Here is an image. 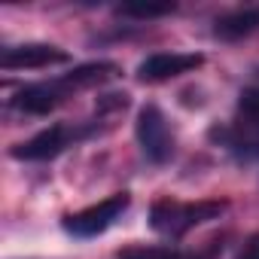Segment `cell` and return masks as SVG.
<instances>
[{"label":"cell","instance_id":"6da1fadb","mask_svg":"<svg viewBox=\"0 0 259 259\" xmlns=\"http://www.w3.org/2000/svg\"><path fill=\"white\" fill-rule=\"evenodd\" d=\"M223 210L220 201H195V204H183V201H171V198H162L150 207V226L159 232V235H168V238H180L186 235L189 229L207 223V220H217Z\"/></svg>","mask_w":259,"mask_h":259},{"label":"cell","instance_id":"7a4b0ae2","mask_svg":"<svg viewBox=\"0 0 259 259\" xmlns=\"http://www.w3.org/2000/svg\"><path fill=\"white\" fill-rule=\"evenodd\" d=\"M128 201H132V195H128V192H116V195H110V198L92 204V207H82V210H76V213H67L61 226H64V232H70L73 238H95V235L107 232V229L125 213Z\"/></svg>","mask_w":259,"mask_h":259},{"label":"cell","instance_id":"3957f363","mask_svg":"<svg viewBox=\"0 0 259 259\" xmlns=\"http://www.w3.org/2000/svg\"><path fill=\"white\" fill-rule=\"evenodd\" d=\"M135 132H138V144H141L144 156L153 165H165L174 156V135H171V128H168L165 113L156 104L141 107L138 122H135Z\"/></svg>","mask_w":259,"mask_h":259},{"label":"cell","instance_id":"277c9868","mask_svg":"<svg viewBox=\"0 0 259 259\" xmlns=\"http://www.w3.org/2000/svg\"><path fill=\"white\" fill-rule=\"evenodd\" d=\"M76 138H79V135L73 132L70 125L55 122V125L43 128L40 135H34L31 141L16 144V147L10 150V156H13V159H22V162H49V159H55L58 153H64Z\"/></svg>","mask_w":259,"mask_h":259},{"label":"cell","instance_id":"5b68a950","mask_svg":"<svg viewBox=\"0 0 259 259\" xmlns=\"http://www.w3.org/2000/svg\"><path fill=\"white\" fill-rule=\"evenodd\" d=\"M201 64H204V55H198V52H156L138 64V79L141 82H165V79L192 73Z\"/></svg>","mask_w":259,"mask_h":259},{"label":"cell","instance_id":"8992f818","mask_svg":"<svg viewBox=\"0 0 259 259\" xmlns=\"http://www.w3.org/2000/svg\"><path fill=\"white\" fill-rule=\"evenodd\" d=\"M67 61L70 55L49 43H22V46L4 49V55H0V67L4 70H37L49 64H67Z\"/></svg>","mask_w":259,"mask_h":259},{"label":"cell","instance_id":"52a82bcc","mask_svg":"<svg viewBox=\"0 0 259 259\" xmlns=\"http://www.w3.org/2000/svg\"><path fill=\"white\" fill-rule=\"evenodd\" d=\"M64 101V92L58 89V82H34V85H22L13 98V104L25 113L43 116L49 110H55Z\"/></svg>","mask_w":259,"mask_h":259},{"label":"cell","instance_id":"ba28073f","mask_svg":"<svg viewBox=\"0 0 259 259\" xmlns=\"http://www.w3.org/2000/svg\"><path fill=\"white\" fill-rule=\"evenodd\" d=\"M119 73V64H113V61H92V64H79V67H73L70 73H64L61 79H55L58 82V89L61 92H76V89H92V85H101V82H107V79H113Z\"/></svg>","mask_w":259,"mask_h":259},{"label":"cell","instance_id":"9c48e42d","mask_svg":"<svg viewBox=\"0 0 259 259\" xmlns=\"http://www.w3.org/2000/svg\"><path fill=\"white\" fill-rule=\"evenodd\" d=\"M256 28H259V10H235V13H226L217 19L213 34L220 40H241V37L253 34Z\"/></svg>","mask_w":259,"mask_h":259},{"label":"cell","instance_id":"30bf717a","mask_svg":"<svg viewBox=\"0 0 259 259\" xmlns=\"http://www.w3.org/2000/svg\"><path fill=\"white\" fill-rule=\"evenodd\" d=\"M119 259H207L201 253L171 250V247H128L119 253Z\"/></svg>","mask_w":259,"mask_h":259},{"label":"cell","instance_id":"8fae6325","mask_svg":"<svg viewBox=\"0 0 259 259\" xmlns=\"http://www.w3.org/2000/svg\"><path fill=\"white\" fill-rule=\"evenodd\" d=\"M177 7L174 4H122L119 13L128 16V19H162V16H171Z\"/></svg>","mask_w":259,"mask_h":259},{"label":"cell","instance_id":"7c38bea8","mask_svg":"<svg viewBox=\"0 0 259 259\" xmlns=\"http://www.w3.org/2000/svg\"><path fill=\"white\" fill-rule=\"evenodd\" d=\"M238 259H259V232H256V235H250V238L244 241V247H241Z\"/></svg>","mask_w":259,"mask_h":259},{"label":"cell","instance_id":"4fadbf2b","mask_svg":"<svg viewBox=\"0 0 259 259\" xmlns=\"http://www.w3.org/2000/svg\"><path fill=\"white\" fill-rule=\"evenodd\" d=\"M256 73H259V70H256Z\"/></svg>","mask_w":259,"mask_h":259}]
</instances>
